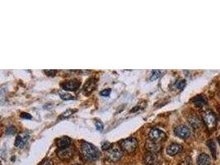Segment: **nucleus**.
Returning a JSON list of instances; mask_svg holds the SVG:
<instances>
[{"label": "nucleus", "mask_w": 220, "mask_h": 165, "mask_svg": "<svg viewBox=\"0 0 220 165\" xmlns=\"http://www.w3.org/2000/svg\"><path fill=\"white\" fill-rule=\"evenodd\" d=\"M193 103L198 107H203L206 104V99L203 96H197L193 98Z\"/></svg>", "instance_id": "obj_16"}, {"label": "nucleus", "mask_w": 220, "mask_h": 165, "mask_svg": "<svg viewBox=\"0 0 220 165\" xmlns=\"http://www.w3.org/2000/svg\"><path fill=\"white\" fill-rule=\"evenodd\" d=\"M180 165H192V162H191V157H186L181 162Z\"/></svg>", "instance_id": "obj_22"}, {"label": "nucleus", "mask_w": 220, "mask_h": 165, "mask_svg": "<svg viewBox=\"0 0 220 165\" xmlns=\"http://www.w3.org/2000/svg\"><path fill=\"white\" fill-rule=\"evenodd\" d=\"M60 98L64 99V100H70V99H73V97L71 96L70 94L68 93H60Z\"/></svg>", "instance_id": "obj_24"}, {"label": "nucleus", "mask_w": 220, "mask_h": 165, "mask_svg": "<svg viewBox=\"0 0 220 165\" xmlns=\"http://www.w3.org/2000/svg\"><path fill=\"white\" fill-rule=\"evenodd\" d=\"M182 150V146L178 144H171L167 148V153L170 156H174Z\"/></svg>", "instance_id": "obj_9"}, {"label": "nucleus", "mask_w": 220, "mask_h": 165, "mask_svg": "<svg viewBox=\"0 0 220 165\" xmlns=\"http://www.w3.org/2000/svg\"><path fill=\"white\" fill-rule=\"evenodd\" d=\"M80 85V82L76 79H72V80L67 81L65 83H63V88L66 91H76L78 89Z\"/></svg>", "instance_id": "obj_8"}, {"label": "nucleus", "mask_w": 220, "mask_h": 165, "mask_svg": "<svg viewBox=\"0 0 220 165\" xmlns=\"http://www.w3.org/2000/svg\"><path fill=\"white\" fill-rule=\"evenodd\" d=\"M120 145L123 151L127 154H132L135 151L138 143L134 138H128L120 141Z\"/></svg>", "instance_id": "obj_2"}, {"label": "nucleus", "mask_w": 220, "mask_h": 165, "mask_svg": "<svg viewBox=\"0 0 220 165\" xmlns=\"http://www.w3.org/2000/svg\"><path fill=\"white\" fill-rule=\"evenodd\" d=\"M57 145H58L59 150H65L67 148L70 147L71 145V139L69 137H62L57 141Z\"/></svg>", "instance_id": "obj_10"}, {"label": "nucleus", "mask_w": 220, "mask_h": 165, "mask_svg": "<svg viewBox=\"0 0 220 165\" xmlns=\"http://www.w3.org/2000/svg\"><path fill=\"white\" fill-rule=\"evenodd\" d=\"M15 131H16V130H15V128L13 127V126H10V127H8L7 129V134H8V135L14 134V133H15Z\"/></svg>", "instance_id": "obj_28"}, {"label": "nucleus", "mask_w": 220, "mask_h": 165, "mask_svg": "<svg viewBox=\"0 0 220 165\" xmlns=\"http://www.w3.org/2000/svg\"><path fill=\"white\" fill-rule=\"evenodd\" d=\"M144 162L148 165H158L160 163L159 158L155 153L147 152L144 156Z\"/></svg>", "instance_id": "obj_6"}, {"label": "nucleus", "mask_w": 220, "mask_h": 165, "mask_svg": "<svg viewBox=\"0 0 220 165\" xmlns=\"http://www.w3.org/2000/svg\"><path fill=\"white\" fill-rule=\"evenodd\" d=\"M45 73L48 76H50V77H53V76H55V74H56V71L55 70H45Z\"/></svg>", "instance_id": "obj_27"}, {"label": "nucleus", "mask_w": 220, "mask_h": 165, "mask_svg": "<svg viewBox=\"0 0 220 165\" xmlns=\"http://www.w3.org/2000/svg\"><path fill=\"white\" fill-rule=\"evenodd\" d=\"M58 156L60 157L61 159H69L71 158L73 154V151L72 150V149L70 147L65 149V150H60L57 152Z\"/></svg>", "instance_id": "obj_12"}, {"label": "nucleus", "mask_w": 220, "mask_h": 165, "mask_svg": "<svg viewBox=\"0 0 220 165\" xmlns=\"http://www.w3.org/2000/svg\"><path fill=\"white\" fill-rule=\"evenodd\" d=\"M207 145L209 146L210 150H211V153L213 154V156H215V151H216V146H215V143L213 142V141H209L207 143Z\"/></svg>", "instance_id": "obj_18"}, {"label": "nucleus", "mask_w": 220, "mask_h": 165, "mask_svg": "<svg viewBox=\"0 0 220 165\" xmlns=\"http://www.w3.org/2000/svg\"><path fill=\"white\" fill-rule=\"evenodd\" d=\"M96 88V81L94 79H90L89 81H87L85 84L84 88H83V90L86 93H91L92 91H93Z\"/></svg>", "instance_id": "obj_15"}, {"label": "nucleus", "mask_w": 220, "mask_h": 165, "mask_svg": "<svg viewBox=\"0 0 220 165\" xmlns=\"http://www.w3.org/2000/svg\"><path fill=\"white\" fill-rule=\"evenodd\" d=\"M198 165H209L210 163V157L206 154H201L197 158Z\"/></svg>", "instance_id": "obj_14"}, {"label": "nucleus", "mask_w": 220, "mask_h": 165, "mask_svg": "<svg viewBox=\"0 0 220 165\" xmlns=\"http://www.w3.org/2000/svg\"><path fill=\"white\" fill-rule=\"evenodd\" d=\"M149 141H153L154 143H158L163 141L166 138V134L163 131H162L161 130L154 128L149 131Z\"/></svg>", "instance_id": "obj_5"}, {"label": "nucleus", "mask_w": 220, "mask_h": 165, "mask_svg": "<svg viewBox=\"0 0 220 165\" xmlns=\"http://www.w3.org/2000/svg\"><path fill=\"white\" fill-rule=\"evenodd\" d=\"M122 150L118 147H111L106 151V157L111 162H117L122 158Z\"/></svg>", "instance_id": "obj_3"}, {"label": "nucleus", "mask_w": 220, "mask_h": 165, "mask_svg": "<svg viewBox=\"0 0 220 165\" xmlns=\"http://www.w3.org/2000/svg\"><path fill=\"white\" fill-rule=\"evenodd\" d=\"M160 76H161V72L159 71V70H154V71L152 72L151 76H150V80L152 81L156 80V79H158Z\"/></svg>", "instance_id": "obj_19"}, {"label": "nucleus", "mask_w": 220, "mask_h": 165, "mask_svg": "<svg viewBox=\"0 0 220 165\" xmlns=\"http://www.w3.org/2000/svg\"><path fill=\"white\" fill-rule=\"evenodd\" d=\"M185 86H186V80H184V79L179 80L176 82V87L179 89H182Z\"/></svg>", "instance_id": "obj_21"}, {"label": "nucleus", "mask_w": 220, "mask_h": 165, "mask_svg": "<svg viewBox=\"0 0 220 165\" xmlns=\"http://www.w3.org/2000/svg\"><path fill=\"white\" fill-rule=\"evenodd\" d=\"M22 118H26V119H31V116L30 114L28 113H22Z\"/></svg>", "instance_id": "obj_30"}, {"label": "nucleus", "mask_w": 220, "mask_h": 165, "mask_svg": "<svg viewBox=\"0 0 220 165\" xmlns=\"http://www.w3.org/2000/svg\"><path fill=\"white\" fill-rule=\"evenodd\" d=\"M41 165H53V163H52V162L50 160V159H46V160H45L44 162L41 163Z\"/></svg>", "instance_id": "obj_29"}, {"label": "nucleus", "mask_w": 220, "mask_h": 165, "mask_svg": "<svg viewBox=\"0 0 220 165\" xmlns=\"http://www.w3.org/2000/svg\"><path fill=\"white\" fill-rule=\"evenodd\" d=\"M96 127H97V130L102 131L103 130V124L101 121H97V122H96Z\"/></svg>", "instance_id": "obj_26"}, {"label": "nucleus", "mask_w": 220, "mask_h": 165, "mask_svg": "<svg viewBox=\"0 0 220 165\" xmlns=\"http://www.w3.org/2000/svg\"><path fill=\"white\" fill-rule=\"evenodd\" d=\"M175 134L181 139L188 138L191 135V130L186 125H179L175 129Z\"/></svg>", "instance_id": "obj_7"}, {"label": "nucleus", "mask_w": 220, "mask_h": 165, "mask_svg": "<svg viewBox=\"0 0 220 165\" xmlns=\"http://www.w3.org/2000/svg\"><path fill=\"white\" fill-rule=\"evenodd\" d=\"M28 137H29V136H28V134L26 133V132H23V133H22L21 135L17 136L15 141L16 146H17V147H22V146L25 145L26 141H27Z\"/></svg>", "instance_id": "obj_13"}, {"label": "nucleus", "mask_w": 220, "mask_h": 165, "mask_svg": "<svg viewBox=\"0 0 220 165\" xmlns=\"http://www.w3.org/2000/svg\"><path fill=\"white\" fill-rule=\"evenodd\" d=\"M145 148L148 150V152H152V153H158L161 150V145L158 143H154L153 141H149L146 143Z\"/></svg>", "instance_id": "obj_11"}, {"label": "nucleus", "mask_w": 220, "mask_h": 165, "mask_svg": "<svg viewBox=\"0 0 220 165\" xmlns=\"http://www.w3.org/2000/svg\"><path fill=\"white\" fill-rule=\"evenodd\" d=\"M188 120H189L190 124H191L194 128H196H196L200 126V120H199V118L196 115H191Z\"/></svg>", "instance_id": "obj_17"}, {"label": "nucleus", "mask_w": 220, "mask_h": 165, "mask_svg": "<svg viewBox=\"0 0 220 165\" xmlns=\"http://www.w3.org/2000/svg\"><path fill=\"white\" fill-rule=\"evenodd\" d=\"M219 96H220V93H219Z\"/></svg>", "instance_id": "obj_33"}, {"label": "nucleus", "mask_w": 220, "mask_h": 165, "mask_svg": "<svg viewBox=\"0 0 220 165\" xmlns=\"http://www.w3.org/2000/svg\"><path fill=\"white\" fill-rule=\"evenodd\" d=\"M110 93H111V89H110V88H107V89L102 90V91L100 93L101 95H102V96H103V97H108L110 95Z\"/></svg>", "instance_id": "obj_25"}, {"label": "nucleus", "mask_w": 220, "mask_h": 165, "mask_svg": "<svg viewBox=\"0 0 220 165\" xmlns=\"http://www.w3.org/2000/svg\"><path fill=\"white\" fill-rule=\"evenodd\" d=\"M81 149H82V155L87 161L92 162V161L97 159L100 156V152L97 149V147L87 142L82 143Z\"/></svg>", "instance_id": "obj_1"}, {"label": "nucleus", "mask_w": 220, "mask_h": 165, "mask_svg": "<svg viewBox=\"0 0 220 165\" xmlns=\"http://www.w3.org/2000/svg\"><path fill=\"white\" fill-rule=\"evenodd\" d=\"M75 165H79V164H75Z\"/></svg>", "instance_id": "obj_32"}, {"label": "nucleus", "mask_w": 220, "mask_h": 165, "mask_svg": "<svg viewBox=\"0 0 220 165\" xmlns=\"http://www.w3.org/2000/svg\"><path fill=\"white\" fill-rule=\"evenodd\" d=\"M202 117L203 120H204V122L205 123V125H207V127L209 128V130H212L215 128L217 120H216L215 115L213 112H211L210 111H207V112H203Z\"/></svg>", "instance_id": "obj_4"}, {"label": "nucleus", "mask_w": 220, "mask_h": 165, "mask_svg": "<svg viewBox=\"0 0 220 165\" xmlns=\"http://www.w3.org/2000/svg\"><path fill=\"white\" fill-rule=\"evenodd\" d=\"M218 143H219V145H220V136L218 138Z\"/></svg>", "instance_id": "obj_31"}, {"label": "nucleus", "mask_w": 220, "mask_h": 165, "mask_svg": "<svg viewBox=\"0 0 220 165\" xmlns=\"http://www.w3.org/2000/svg\"><path fill=\"white\" fill-rule=\"evenodd\" d=\"M74 112H75V111H73V110H72V109L67 110V111L65 112V113H63L62 115H61V117H60V118L62 119V118H65V117H69V116H71L72 114H73Z\"/></svg>", "instance_id": "obj_23"}, {"label": "nucleus", "mask_w": 220, "mask_h": 165, "mask_svg": "<svg viewBox=\"0 0 220 165\" xmlns=\"http://www.w3.org/2000/svg\"><path fill=\"white\" fill-rule=\"evenodd\" d=\"M111 147H112V145H111L110 142H108V141H103V142L102 143V150H104V151H107V150H108L109 149H111Z\"/></svg>", "instance_id": "obj_20"}]
</instances>
